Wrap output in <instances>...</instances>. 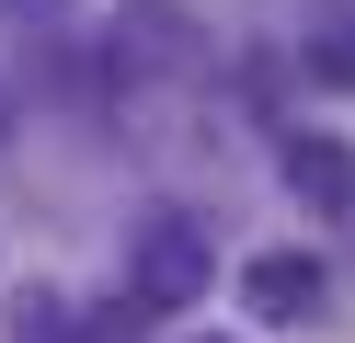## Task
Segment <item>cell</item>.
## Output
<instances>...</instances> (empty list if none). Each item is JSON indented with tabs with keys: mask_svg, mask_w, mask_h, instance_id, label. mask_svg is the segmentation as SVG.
Returning <instances> with one entry per match:
<instances>
[{
	"mask_svg": "<svg viewBox=\"0 0 355 343\" xmlns=\"http://www.w3.org/2000/svg\"><path fill=\"white\" fill-rule=\"evenodd\" d=\"M12 343H92V320H80L58 286H24L12 297Z\"/></svg>",
	"mask_w": 355,
	"mask_h": 343,
	"instance_id": "5",
	"label": "cell"
},
{
	"mask_svg": "<svg viewBox=\"0 0 355 343\" xmlns=\"http://www.w3.org/2000/svg\"><path fill=\"white\" fill-rule=\"evenodd\" d=\"M241 297H252L263 320H309L321 309V263H309V252H263V263L241 274Z\"/></svg>",
	"mask_w": 355,
	"mask_h": 343,
	"instance_id": "3",
	"label": "cell"
},
{
	"mask_svg": "<svg viewBox=\"0 0 355 343\" xmlns=\"http://www.w3.org/2000/svg\"><path fill=\"white\" fill-rule=\"evenodd\" d=\"M309 80L355 91V0H321V12H309Z\"/></svg>",
	"mask_w": 355,
	"mask_h": 343,
	"instance_id": "4",
	"label": "cell"
},
{
	"mask_svg": "<svg viewBox=\"0 0 355 343\" xmlns=\"http://www.w3.org/2000/svg\"><path fill=\"white\" fill-rule=\"evenodd\" d=\"M286 195H298L309 218L355 229V149L344 137H286Z\"/></svg>",
	"mask_w": 355,
	"mask_h": 343,
	"instance_id": "2",
	"label": "cell"
},
{
	"mask_svg": "<svg viewBox=\"0 0 355 343\" xmlns=\"http://www.w3.org/2000/svg\"><path fill=\"white\" fill-rule=\"evenodd\" d=\"M195 286H207L195 218H184V206H149V218H138V252H126V297H138V309H195Z\"/></svg>",
	"mask_w": 355,
	"mask_h": 343,
	"instance_id": "1",
	"label": "cell"
},
{
	"mask_svg": "<svg viewBox=\"0 0 355 343\" xmlns=\"http://www.w3.org/2000/svg\"><path fill=\"white\" fill-rule=\"evenodd\" d=\"M115 46H126L138 69H184V58H195V46H184V12H126Z\"/></svg>",
	"mask_w": 355,
	"mask_h": 343,
	"instance_id": "6",
	"label": "cell"
}]
</instances>
